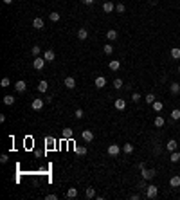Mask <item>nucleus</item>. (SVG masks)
<instances>
[{
    "mask_svg": "<svg viewBox=\"0 0 180 200\" xmlns=\"http://www.w3.org/2000/svg\"><path fill=\"white\" fill-rule=\"evenodd\" d=\"M141 173H142V178H146V180H151V178L157 175V170H148V168H142V170H141Z\"/></svg>",
    "mask_w": 180,
    "mask_h": 200,
    "instance_id": "obj_1",
    "label": "nucleus"
},
{
    "mask_svg": "<svg viewBox=\"0 0 180 200\" xmlns=\"http://www.w3.org/2000/svg\"><path fill=\"white\" fill-rule=\"evenodd\" d=\"M121 150H123V148H121L119 144H110L106 151H108V155H112V157H117L119 153H121Z\"/></svg>",
    "mask_w": 180,
    "mask_h": 200,
    "instance_id": "obj_2",
    "label": "nucleus"
},
{
    "mask_svg": "<svg viewBox=\"0 0 180 200\" xmlns=\"http://www.w3.org/2000/svg\"><path fill=\"white\" fill-rule=\"evenodd\" d=\"M157 195H158L157 186H148V188H146V197H148V198H155Z\"/></svg>",
    "mask_w": 180,
    "mask_h": 200,
    "instance_id": "obj_3",
    "label": "nucleus"
},
{
    "mask_svg": "<svg viewBox=\"0 0 180 200\" xmlns=\"http://www.w3.org/2000/svg\"><path fill=\"white\" fill-rule=\"evenodd\" d=\"M32 67H34L36 70H42L43 67H45V58H34V61H32Z\"/></svg>",
    "mask_w": 180,
    "mask_h": 200,
    "instance_id": "obj_4",
    "label": "nucleus"
},
{
    "mask_svg": "<svg viewBox=\"0 0 180 200\" xmlns=\"http://www.w3.org/2000/svg\"><path fill=\"white\" fill-rule=\"evenodd\" d=\"M43 105H45V99H32V103H31V106H32V110H42L43 108Z\"/></svg>",
    "mask_w": 180,
    "mask_h": 200,
    "instance_id": "obj_5",
    "label": "nucleus"
},
{
    "mask_svg": "<svg viewBox=\"0 0 180 200\" xmlns=\"http://www.w3.org/2000/svg\"><path fill=\"white\" fill-rule=\"evenodd\" d=\"M65 86H67V89H69V90L76 89V79L72 78V76H67V78H65Z\"/></svg>",
    "mask_w": 180,
    "mask_h": 200,
    "instance_id": "obj_6",
    "label": "nucleus"
},
{
    "mask_svg": "<svg viewBox=\"0 0 180 200\" xmlns=\"http://www.w3.org/2000/svg\"><path fill=\"white\" fill-rule=\"evenodd\" d=\"M81 137H83V141H86V143H92V141H94V133H92L90 130H83L81 132Z\"/></svg>",
    "mask_w": 180,
    "mask_h": 200,
    "instance_id": "obj_7",
    "label": "nucleus"
},
{
    "mask_svg": "<svg viewBox=\"0 0 180 200\" xmlns=\"http://www.w3.org/2000/svg\"><path fill=\"white\" fill-rule=\"evenodd\" d=\"M43 58H45V61H54L56 54H54V51H52V49H47V51L43 52Z\"/></svg>",
    "mask_w": 180,
    "mask_h": 200,
    "instance_id": "obj_8",
    "label": "nucleus"
},
{
    "mask_svg": "<svg viewBox=\"0 0 180 200\" xmlns=\"http://www.w3.org/2000/svg\"><path fill=\"white\" fill-rule=\"evenodd\" d=\"M15 90H16V92H20V94H24V92L27 90V85H25V81H22V79H20V81H16Z\"/></svg>",
    "mask_w": 180,
    "mask_h": 200,
    "instance_id": "obj_9",
    "label": "nucleus"
},
{
    "mask_svg": "<svg viewBox=\"0 0 180 200\" xmlns=\"http://www.w3.org/2000/svg\"><path fill=\"white\" fill-rule=\"evenodd\" d=\"M36 89H38V92H42V94H45V92H47V89H49V83L45 81V79H42V81L38 83V86H36Z\"/></svg>",
    "mask_w": 180,
    "mask_h": 200,
    "instance_id": "obj_10",
    "label": "nucleus"
},
{
    "mask_svg": "<svg viewBox=\"0 0 180 200\" xmlns=\"http://www.w3.org/2000/svg\"><path fill=\"white\" fill-rule=\"evenodd\" d=\"M94 85L97 86V89H103V86L106 85V78H104V76H97L96 81H94Z\"/></svg>",
    "mask_w": 180,
    "mask_h": 200,
    "instance_id": "obj_11",
    "label": "nucleus"
},
{
    "mask_svg": "<svg viewBox=\"0 0 180 200\" xmlns=\"http://www.w3.org/2000/svg\"><path fill=\"white\" fill-rule=\"evenodd\" d=\"M169 92H171L173 96L180 94V83H177V81H175V83H171V85H169Z\"/></svg>",
    "mask_w": 180,
    "mask_h": 200,
    "instance_id": "obj_12",
    "label": "nucleus"
},
{
    "mask_svg": "<svg viewBox=\"0 0 180 200\" xmlns=\"http://www.w3.org/2000/svg\"><path fill=\"white\" fill-rule=\"evenodd\" d=\"M43 25H45V22H43L40 16L32 20V27H34V29H43Z\"/></svg>",
    "mask_w": 180,
    "mask_h": 200,
    "instance_id": "obj_13",
    "label": "nucleus"
},
{
    "mask_svg": "<svg viewBox=\"0 0 180 200\" xmlns=\"http://www.w3.org/2000/svg\"><path fill=\"white\" fill-rule=\"evenodd\" d=\"M151 108H153V112H157V114H158V112H162L164 103H162V101H157V99H155V103L151 105Z\"/></svg>",
    "mask_w": 180,
    "mask_h": 200,
    "instance_id": "obj_14",
    "label": "nucleus"
},
{
    "mask_svg": "<svg viewBox=\"0 0 180 200\" xmlns=\"http://www.w3.org/2000/svg\"><path fill=\"white\" fill-rule=\"evenodd\" d=\"M177 141H175V139H169V141H168V144H166V150H168V151H175L177 150Z\"/></svg>",
    "mask_w": 180,
    "mask_h": 200,
    "instance_id": "obj_15",
    "label": "nucleus"
},
{
    "mask_svg": "<svg viewBox=\"0 0 180 200\" xmlns=\"http://www.w3.org/2000/svg\"><path fill=\"white\" fill-rule=\"evenodd\" d=\"M106 38H108L110 42L117 40V31H115V29H108V31H106Z\"/></svg>",
    "mask_w": 180,
    "mask_h": 200,
    "instance_id": "obj_16",
    "label": "nucleus"
},
{
    "mask_svg": "<svg viewBox=\"0 0 180 200\" xmlns=\"http://www.w3.org/2000/svg\"><path fill=\"white\" fill-rule=\"evenodd\" d=\"M114 105H115V108H117V110H124V108H126V101H124V99H121V97L115 99V103H114Z\"/></svg>",
    "mask_w": 180,
    "mask_h": 200,
    "instance_id": "obj_17",
    "label": "nucleus"
},
{
    "mask_svg": "<svg viewBox=\"0 0 180 200\" xmlns=\"http://www.w3.org/2000/svg\"><path fill=\"white\" fill-rule=\"evenodd\" d=\"M78 38H79V40H86V38H88V31H86L85 27L78 29Z\"/></svg>",
    "mask_w": 180,
    "mask_h": 200,
    "instance_id": "obj_18",
    "label": "nucleus"
},
{
    "mask_svg": "<svg viewBox=\"0 0 180 200\" xmlns=\"http://www.w3.org/2000/svg\"><path fill=\"white\" fill-rule=\"evenodd\" d=\"M114 9H115V5L112 4V2H104V4H103V11H104V13H112Z\"/></svg>",
    "mask_w": 180,
    "mask_h": 200,
    "instance_id": "obj_19",
    "label": "nucleus"
},
{
    "mask_svg": "<svg viewBox=\"0 0 180 200\" xmlns=\"http://www.w3.org/2000/svg\"><path fill=\"white\" fill-rule=\"evenodd\" d=\"M169 186H171V188H178V186H180V177H178V175L171 177V180H169Z\"/></svg>",
    "mask_w": 180,
    "mask_h": 200,
    "instance_id": "obj_20",
    "label": "nucleus"
},
{
    "mask_svg": "<svg viewBox=\"0 0 180 200\" xmlns=\"http://www.w3.org/2000/svg\"><path fill=\"white\" fill-rule=\"evenodd\" d=\"M169 161H171V162H178V161H180V151H177V150H175V151H171Z\"/></svg>",
    "mask_w": 180,
    "mask_h": 200,
    "instance_id": "obj_21",
    "label": "nucleus"
},
{
    "mask_svg": "<svg viewBox=\"0 0 180 200\" xmlns=\"http://www.w3.org/2000/svg\"><path fill=\"white\" fill-rule=\"evenodd\" d=\"M133 150H135V148H133V144H130V143H126V144L123 146V151L126 153V155H130V153H133Z\"/></svg>",
    "mask_w": 180,
    "mask_h": 200,
    "instance_id": "obj_22",
    "label": "nucleus"
},
{
    "mask_svg": "<svg viewBox=\"0 0 180 200\" xmlns=\"http://www.w3.org/2000/svg\"><path fill=\"white\" fill-rule=\"evenodd\" d=\"M65 197H67V198H76V197H78V189H76V188H69V191H67Z\"/></svg>",
    "mask_w": 180,
    "mask_h": 200,
    "instance_id": "obj_23",
    "label": "nucleus"
},
{
    "mask_svg": "<svg viewBox=\"0 0 180 200\" xmlns=\"http://www.w3.org/2000/svg\"><path fill=\"white\" fill-rule=\"evenodd\" d=\"M108 67H110V70H119V67H121V63H119L117 59H112V61L108 63Z\"/></svg>",
    "mask_w": 180,
    "mask_h": 200,
    "instance_id": "obj_24",
    "label": "nucleus"
},
{
    "mask_svg": "<svg viewBox=\"0 0 180 200\" xmlns=\"http://www.w3.org/2000/svg\"><path fill=\"white\" fill-rule=\"evenodd\" d=\"M164 123H166V121H164L162 116H157V117H155V126H157V128H162Z\"/></svg>",
    "mask_w": 180,
    "mask_h": 200,
    "instance_id": "obj_25",
    "label": "nucleus"
},
{
    "mask_svg": "<svg viewBox=\"0 0 180 200\" xmlns=\"http://www.w3.org/2000/svg\"><path fill=\"white\" fill-rule=\"evenodd\" d=\"M85 197H86V198H94V197H96V189H94V188H86Z\"/></svg>",
    "mask_w": 180,
    "mask_h": 200,
    "instance_id": "obj_26",
    "label": "nucleus"
},
{
    "mask_svg": "<svg viewBox=\"0 0 180 200\" xmlns=\"http://www.w3.org/2000/svg\"><path fill=\"white\" fill-rule=\"evenodd\" d=\"M171 119H173V121H178V119H180V108L171 110Z\"/></svg>",
    "mask_w": 180,
    "mask_h": 200,
    "instance_id": "obj_27",
    "label": "nucleus"
},
{
    "mask_svg": "<svg viewBox=\"0 0 180 200\" xmlns=\"http://www.w3.org/2000/svg\"><path fill=\"white\" fill-rule=\"evenodd\" d=\"M171 58H173V59H178V58H180V49H178V47H173V49H171Z\"/></svg>",
    "mask_w": 180,
    "mask_h": 200,
    "instance_id": "obj_28",
    "label": "nucleus"
},
{
    "mask_svg": "<svg viewBox=\"0 0 180 200\" xmlns=\"http://www.w3.org/2000/svg\"><path fill=\"white\" fill-rule=\"evenodd\" d=\"M103 51H104V54H112V52H114V45H112V43H106L104 47H103Z\"/></svg>",
    "mask_w": 180,
    "mask_h": 200,
    "instance_id": "obj_29",
    "label": "nucleus"
},
{
    "mask_svg": "<svg viewBox=\"0 0 180 200\" xmlns=\"http://www.w3.org/2000/svg\"><path fill=\"white\" fill-rule=\"evenodd\" d=\"M114 89H117V90H121V89H123V79H121V78L114 79Z\"/></svg>",
    "mask_w": 180,
    "mask_h": 200,
    "instance_id": "obj_30",
    "label": "nucleus"
},
{
    "mask_svg": "<svg viewBox=\"0 0 180 200\" xmlns=\"http://www.w3.org/2000/svg\"><path fill=\"white\" fill-rule=\"evenodd\" d=\"M49 20H51V22H58V20H59V13H56V11H52V13H51V15H49Z\"/></svg>",
    "mask_w": 180,
    "mask_h": 200,
    "instance_id": "obj_31",
    "label": "nucleus"
},
{
    "mask_svg": "<svg viewBox=\"0 0 180 200\" xmlns=\"http://www.w3.org/2000/svg\"><path fill=\"white\" fill-rule=\"evenodd\" d=\"M13 103H15V97H13V96H5V97H4V105L11 106Z\"/></svg>",
    "mask_w": 180,
    "mask_h": 200,
    "instance_id": "obj_32",
    "label": "nucleus"
},
{
    "mask_svg": "<svg viewBox=\"0 0 180 200\" xmlns=\"http://www.w3.org/2000/svg\"><path fill=\"white\" fill-rule=\"evenodd\" d=\"M72 133H74V132H72L70 128H65L63 130V139H72Z\"/></svg>",
    "mask_w": 180,
    "mask_h": 200,
    "instance_id": "obj_33",
    "label": "nucleus"
},
{
    "mask_svg": "<svg viewBox=\"0 0 180 200\" xmlns=\"http://www.w3.org/2000/svg\"><path fill=\"white\" fill-rule=\"evenodd\" d=\"M146 103H148V105L155 103V94H148V96H146Z\"/></svg>",
    "mask_w": 180,
    "mask_h": 200,
    "instance_id": "obj_34",
    "label": "nucleus"
},
{
    "mask_svg": "<svg viewBox=\"0 0 180 200\" xmlns=\"http://www.w3.org/2000/svg\"><path fill=\"white\" fill-rule=\"evenodd\" d=\"M76 153H79V155H86V148L85 146H76Z\"/></svg>",
    "mask_w": 180,
    "mask_h": 200,
    "instance_id": "obj_35",
    "label": "nucleus"
},
{
    "mask_svg": "<svg viewBox=\"0 0 180 200\" xmlns=\"http://www.w3.org/2000/svg\"><path fill=\"white\" fill-rule=\"evenodd\" d=\"M131 101L139 103V101H141V94H139V92H133V94H131Z\"/></svg>",
    "mask_w": 180,
    "mask_h": 200,
    "instance_id": "obj_36",
    "label": "nucleus"
},
{
    "mask_svg": "<svg viewBox=\"0 0 180 200\" xmlns=\"http://www.w3.org/2000/svg\"><path fill=\"white\" fill-rule=\"evenodd\" d=\"M115 11H117V13H124V11H126V5H124V4H117V5H115Z\"/></svg>",
    "mask_w": 180,
    "mask_h": 200,
    "instance_id": "obj_37",
    "label": "nucleus"
},
{
    "mask_svg": "<svg viewBox=\"0 0 180 200\" xmlns=\"http://www.w3.org/2000/svg\"><path fill=\"white\" fill-rule=\"evenodd\" d=\"M74 116H76V119H83L85 114H83V110H81V108H78V110L74 112Z\"/></svg>",
    "mask_w": 180,
    "mask_h": 200,
    "instance_id": "obj_38",
    "label": "nucleus"
},
{
    "mask_svg": "<svg viewBox=\"0 0 180 200\" xmlns=\"http://www.w3.org/2000/svg\"><path fill=\"white\" fill-rule=\"evenodd\" d=\"M9 78H2V81H0V86H9Z\"/></svg>",
    "mask_w": 180,
    "mask_h": 200,
    "instance_id": "obj_39",
    "label": "nucleus"
},
{
    "mask_svg": "<svg viewBox=\"0 0 180 200\" xmlns=\"http://www.w3.org/2000/svg\"><path fill=\"white\" fill-rule=\"evenodd\" d=\"M31 52H32V56H40V47H38V45H34V47L31 49Z\"/></svg>",
    "mask_w": 180,
    "mask_h": 200,
    "instance_id": "obj_40",
    "label": "nucleus"
},
{
    "mask_svg": "<svg viewBox=\"0 0 180 200\" xmlns=\"http://www.w3.org/2000/svg\"><path fill=\"white\" fill-rule=\"evenodd\" d=\"M7 161H9V157H7V155H5V153H4V155L0 157V162H2V164H5Z\"/></svg>",
    "mask_w": 180,
    "mask_h": 200,
    "instance_id": "obj_41",
    "label": "nucleus"
},
{
    "mask_svg": "<svg viewBox=\"0 0 180 200\" xmlns=\"http://www.w3.org/2000/svg\"><path fill=\"white\" fill-rule=\"evenodd\" d=\"M139 188H141V189H146V188H148V186H146V178H144L142 182H139Z\"/></svg>",
    "mask_w": 180,
    "mask_h": 200,
    "instance_id": "obj_42",
    "label": "nucleus"
},
{
    "mask_svg": "<svg viewBox=\"0 0 180 200\" xmlns=\"http://www.w3.org/2000/svg\"><path fill=\"white\" fill-rule=\"evenodd\" d=\"M81 2H83L85 5H92V4H94V2H96V0H81Z\"/></svg>",
    "mask_w": 180,
    "mask_h": 200,
    "instance_id": "obj_43",
    "label": "nucleus"
},
{
    "mask_svg": "<svg viewBox=\"0 0 180 200\" xmlns=\"http://www.w3.org/2000/svg\"><path fill=\"white\" fill-rule=\"evenodd\" d=\"M130 198H131V200H139V198H141V195H139V193H133Z\"/></svg>",
    "mask_w": 180,
    "mask_h": 200,
    "instance_id": "obj_44",
    "label": "nucleus"
},
{
    "mask_svg": "<svg viewBox=\"0 0 180 200\" xmlns=\"http://www.w3.org/2000/svg\"><path fill=\"white\" fill-rule=\"evenodd\" d=\"M45 198H47V200H56L58 197H56V195H47V197H45Z\"/></svg>",
    "mask_w": 180,
    "mask_h": 200,
    "instance_id": "obj_45",
    "label": "nucleus"
},
{
    "mask_svg": "<svg viewBox=\"0 0 180 200\" xmlns=\"http://www.w3.org/2000/svg\"><path fill=\"white\" fill-rule=\"evenodd\" d=\"M45 103H52V96H47V97H45Z\"/></svg>",
    "mask_w": 180,
    "mask_h": 200,
    "instance_id": "obj_46",
    "label": "nucleus"
},
{
    "mask_svg": "<svg viewBox=\"0 0 180 200\" xmlns=\"http://www.w3.org/2000/svg\"><path fill=\"white\" fill-rule=\"evenodd\" d=\"M4 4H13V0H4Z\"/></svg>",
    "mask_w": 180,
    "mask_h": 200,
    "instance_id": "obj_47",
    "label": "nucleus"
},
{
    "mask_svg": "<svg viewBox=\"0 0 180 200\" xmlns=\"http://www.w3.org/2000/svg\"><path fill=\"white\" fill-rule=\"evenodd\" d=\"M178 74H180V67H178Z\"/></svg>",
    "mask_w": 180,
    "mask_h": 200,
    "instance_id": "obj_48",
    "label": "nucleus"
}]
</instances>
